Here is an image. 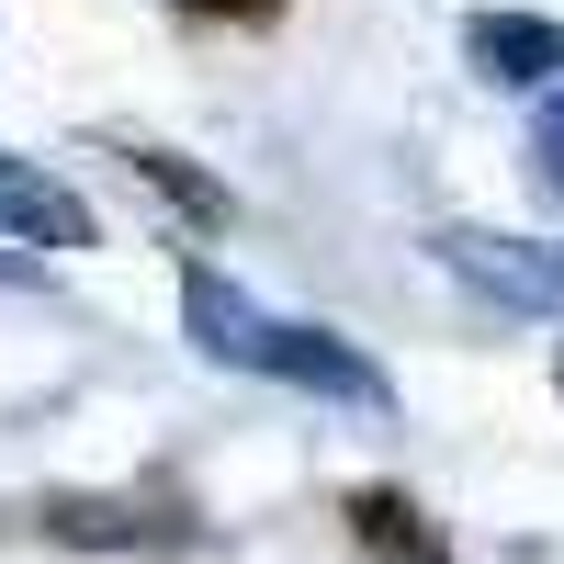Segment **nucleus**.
<instances>
[{
    "instance_id": "7ed1b4c3",
    "label": "nucleus",
    "mask_w": 564,
    "mask_h": 564,
    "mask_svg": "<svg viewBox=\"0 0 564 564\" xmlns=\"http://www.w3.org/2000/svg\"><path fill=\"white\" fill-rule=\"evenodd\" d=\"M441 260H452L463 282H486L497 305H564V260H553V249H520V238H497V226H452Z\"/></svg>"
},
{
    "instance_id": "20e7f679",
    "label": "nucleus",
    "mask_w": 564,
    "mask_h": 564,
    "mask_svg": "<svg viewBox=\"0 0 564 564\" xmlns=\"http://www.w3.org/2000/svg\"><path fill=\"white\" fill-rule=\"evenodd\" d=\"M45 531L79 542V553H181V542H193V520L124 508V497H45Z\"/></svg>"
},
{
    "instance_id": "f03ea898",
    "label": "nucleus",
    "mask_w": 564,
    "mask_h": 564,
    "mask_svg": "<svg viewBox=\"0 0 564 564\" xmlns=\"http://www.w3.org/2000/svg\"><path fill=\"white\" fill-rule=\"evenodd\" d=\"M0 238L12 249H90V204L57 170H34V159L0 148Z\"/></svg>"
},
{
    "instance_id": "39448f33",
    "label": "nucleus",
    "mask_w": 564,
    "mask_h": 564,
    "mask_svg": "<svg viewBox=\"0 0 564 564\" xmlns=\"http://www.w3.org/2000/svg\"><path fill=\"white\" fill-rule=\"evenodd\" d=\"M463 57H475L486 79H508V90H542V79H564V23H542V12H475V23H463Z\"/></svg>"
},
{
    "instance_id": "9d476101",
    "label": "nucleus",
    "mask_w": 564,
    "mask_h": 564,
    "mask_svg": "<svg viewBox=\"0 0 564 564\" xmlns=\"http://www.w3.org/2000/svg\"><path fill=\"white\" fill-rule=\"evenodd\" d=\"M542 181L564 193V90H553V113H542Z\"/></svg>"
},
{
    "instance_id": "f257e3e1",
    "label": "nucleus",
    "mask_w": 564,
    "mask_h": 564,
    "mask_svg": "<svg viewBox=\"0 0 564 564\" xmlns=\"http://www.w3.org/2000/svg\"><path fill=\"white\" fill-rule=\"evenodd\" d=\"M260 372H282V384H305V395H339V406H384V372H372L339 327H260Z\"/></svg>"
},
{
    "instance_id": "423d86ee",
    "label": "nucleus",
    "mask_w": 564,
    "mask_h": 564,
    "mask_svg": "<svg viewBox=\"0 0 564 564\" xmlns=\"http://www.w3.org/2000/svg\"><path fill=\"white\" fill-rule=\"evenodd\" d=\"M339 520H350V542H361V553H395V564H452L441 520H430V508H417L406 486H350V508H339Z\"/></svg>"
},
{
    "instance_id": "1a4fd4ad",
    "label": "nucleus",
    "mask_w": 564,
    "mask_h": 564,
    "mask_svg": "<svg viewBox=\"0 0 564 564\" xmlns=\"http://www.w3.org/2000/svg\"><path fill=\"white\" fill-rule=\"evenodd\" d=\"M181 12H204V23H271L282 0H181Z\"/></svg>"
},
{
    "instance_id": "0eeeda50",
    "label": "nucleus",
    "mask_w": 564,
    "mask_h": 564,
    "mask_svg": "<svg viewBox=\"0 0 564 564\" xmlns=\"http://www.w3.org/2000/svg\"><path fill=\"white\" fill-rule=\"evenodd\" d=\"M181 316H193V339L215 350V361H260V305L238 294V282H226V271H204V260H181Z\"/></svg>"
},
{
    "instance_id": "6e6552de",
    "label": "nucleus",
    "mask_w": 564,
    "mask_h": 564,
    "mask_svg": "<svg viewBox=\"0 0 564 564\" xmlns=\"http://www.w3.org/2000/svg\"><path fill=\"white\" fill-rule=\"evenodd\" d=\"M124 159H135V181H148V193H170V204L193 215V226H238V193H226L215 170H193V159H170V148H124Z\"/></svg>"
}]
</instances>
